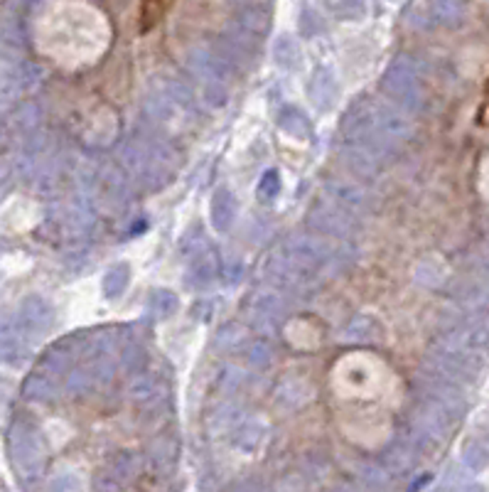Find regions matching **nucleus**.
Returning <instances> with one entry per match:
<instances>
[{"label": "nucleus", "instance_id": "f03ea898", "mask_svg": "<svg viewBox=\"0 0 489 492\" xmlns=\"http://www.w3.org/2000/svg\"><path fill=\"white\" fill-rule=\"evenodd\" d=\"M477 124L489 126V79H487V84H484L482 101H479V108H477Z\"/></svg>", "mask_w": 489, "mask_h": 492}, {"label": "nucleus", "instance_id": "f257e3e1", "mask_svg": "<svg viewBox=\"0 0 489 492\" xmlns=\"http://www.w3.org/2000/svg\"><path fill=\"white\" fill-rule=\"evenodd\" d=\"M172 3H175V0H140V15H138L140 35L151 33L153 27L160 25Z\"/></svg>", "mask_w": 489, "mask_h": 492}]
</instances>
